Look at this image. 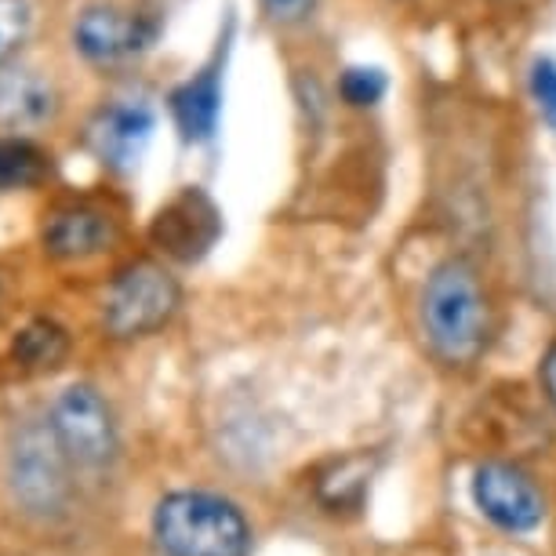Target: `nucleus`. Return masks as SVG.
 <instances>
[{
  "instance_id": "f257e3e1",
  "label": "nucleus",
  "mask_w": 556,
  "mask_h": 556,
  "mask_svg": "<svg viewBox=\"0 0 556 556\" xmlns=\"http://www.w3.org/2000/svg\"><path fill=\"white\" fill-rule=\"evenodd\" d=\"M422 331L444 364L466 367L488 345L491 309L477 269L466 258H447L422 288Z\"/></svg>"
},
{
  "instance_id": "f03ea898",
  "label": "nucleus",
  "mask_w": 556,
  "mask_h": 556,
  "mask_svg": "<svg viewBox=\"0 0 556 556\" xmlns=\"http://www.w3.org/2000/svg\"><path fill=\"white\" fill-rule=\"evenodd\" d=\"M153 542L164 556H248L251 523L223 495L175 491L153 509Z\"/></svg>"
},
{
  "instance_id": "7ed1b4c3",
  "label": "nucleus",
  "mask_w": 556,
  "mask_h": 556,
  "mask_svg": "<svg viewBox=\"0 0 556 556\" xmlns=\"http://www.w3.org/2000/svg\"><path fill=\"white\" fill-rule=\"evenodd\" d=\"M51 433L66 451L70 466L106 469L117 455V426L113 412L91 386H70L51 404Z\"/></svg>"
},
{
  "instance_id": "20e7f679",
  "label": "nucleus",
  "mask_w": 556,
  "mask_h": 556,
  "mask_svg": "<svg viewBox=\"0 0 556 556\" xmlns=\"http://www.w3.org/2000/svg\"><path fill=\"white\" fill-rule=\"evenodd\" d=\"M178 306V285L175 277L153 262H135L121 273L106 291V331L117 339H135V334H150L172 317Z\"/></svg>"
},
{
  "instance_id": "39448f33",
  "label": "nucleus",
  "mask_w": 556,
  "mask_h": 556,
  "mask_svg": "<svg viewBox=\"0 0 556 556\" xmlns=\"http://www.w3.org/2000/svg\"><path fill=\"white\" fill-rule=\"evenodd\" d=\"M473 502L506 534H531L545 520V495L531 473L513 462L491 458L473 473Z\"/></svg>"
},
{
  "instance_id": "423d86ee",
  "label": "nucleus",
  "mask_w": 556,
  "mask_h": 556,
  "mask_svg": "<svg viewBox=\"0 0 556 556\" xmlns=\"http://www.w3.org/2000/svg\"><path fill=\"white\" fill-rule=\"evenodd\" d=\"M66 451L59 447L55 433L48 429H26L8 462L15 502H23L29 513H55L66 502Z\"/></svg>"
},
{
  "instance_id": "0eeeda50",
  "label": "nucleus",
  "mask_w": 556,
  "mask_h": 556,
  "mask_svg": "<svg viewBox=\"0 0 556 556\" xmlns=\"http://www.w3.org/2000/svg\"><path fill=\"white\" fill-rule=\"evenodd\" d=\"M77 48L96 62H121L153 40V23L124 8H91L77 23Z\"/></svg>"
},
{
  "instance_id": "6e6552de",
  "label": "nucleus",
  "mask_w": 556,
  "mask_h": 556,
  "mask_svg": "<svg viewBox=\"0 0 556 556\" xmlns=\"http://www.w3.org/2000/svg\"><path fill=\"white\" fill-rule=\"evenodd\" d=\"M215 237H218V215L212 201L197 190L172 201L153 223V240L172 258H182V262L201 258L204 251L215 244Z\"/></svg>"
},
{
  "instance_id": "1a4fd4ad",
  "label": "nucleus",
  "mask_w": 556,
  "mask_h": 556,
  "mask_svg": "<svg viewBox=\"0 0 556 556\" xmlns=\"http://www.w3.org/2000/svg\"><path fill=\"white\" fill-rule=\"evenodd\" d=\"M153 135V113L142 102H117L102 110L88 128V142L110 167H131Z\"/></svg>"
},
{
  "instance_id": "9d476101",
  "label": "nucleus",
  "mask_w": 556,
  "mask_h": 556,
  "mask_svg": "<svg viewBox=\"0 0 556 556\" xmlns=\"http://www.w3.org/2000/svg\"><path fill=\"white\" fill-rule=\"evenodd\" d=\"M110 240H113L110 215L96 212V207H62L45 226V244L59 258H88L106 248Z\"/></svg>"
},
{
  "instance_id": "9b49d317",
  "label": "nucleus",
  "mask_w": 556,
  "mask_h": 556,
  "mask_svg": "<svg viewBox=\"0 0 556 556\" xmlns=\"http://www.w3.org/2000/svg\"><path fill=\"white\" fill-rule=\"evenodd\" d=\"M55 113V88L34 70L0 73V124L4 128H37Z\"/></svg>"
},
{
  "instance_id": "f8f14e48",
  "label": "nucleus",
  "mask_w": 556,
  "mask_h": 556,
  "mask_svg": "<svg viewBox=\"0 0 556 556\" xmlns=\"http://www.w3.org/2000/svg\"><path fill=\"white\" fill-rule=\"evenodd\" d=\"M175 117L178 128L186 131V139H207L215 131L218 121V77L212 70H204L201 77L186 84L175 96Z\"/></svg>"
},
{
  "instance_id": "ddd939ff",
  "label": "nucleus",
  "mask_w": 556,
  "mask_h": 556,
  "mask_svg": "<svg viewBox=\"0 0 556 556\" xmlns=\"http://www.w3.org/2000/svg\"><path fill=\"white\" fill-rule=\"evenodd\" d=\"M66 331L51 320H34L26 331L15 334V361L29 367V371H45V367H55L62 356H66Z\"/></svg>"
},
{
  "instance_id": "4468645a",
  "label": "nucleus",
  "mask_w": 556,
  "mask_h": 556,
  "mask_svg": "<svg viewBox=\"0 0 556 556\" xmlns=\"http://www.w3.org/2000/svg\"><path fill=\"white\" fill-rule=\"evenodd\" d=\"M45 175V156H40L29 142L8 139L0 142V190H15V186H29Z\"/></svg>"
},
{
  "instance_id": "2eb2a0df",
  "label": "nucleus",
  "mask_w": 556,
  "mask_h": 556,
  "mask_svg": "<svg viewBox=\"0 0 556 556\" xmlns=\"http://www.w3.org/2000/svg\"><path fill=\"white\" fill-rule=\"evenodd\" d=\"M29 26L26 0H0V62L12 59V51L23 45Z\"/></svg>"
},
{
  "instance_id": "dca6fc26",
  "label": "nucleus",
  "mask_w": 556,
  "mask_h": 556,
  "mask_svg": "<svg viewBox=\"0 0 556 556\" xmlns=\"http://www.w3.org/2000/svg\"><path fill=\"white\" fill-rule=\"evenodd\" d=\"M382 77L375 70H350L345 73V80H342V91H345V99L356 102V106H367V102H375L382 96Z\"/></svg>"
},
{
  "instance_id": "f3484780",
  "label": "nucleus",
  "mask_w": 556,
  "mask_h": 556,
  "mask_svg": "<svg viewBox=\"0 0 556 556\" xmlns=\"http://www.w3.org/2000/svg\"><path fill=\"white\" fill-rule=\"evenodd\" d=\"M534 99H539V110L545 113V121L556 128V66L553 62H542L534 70Z\"/></svg>"
},
{
  "instance_id": "a211bd4d",
  "label": "nucleus",
  "mask_w": 556,
  "mask_h": 556,
  "mask_svg": "<svg viewBox=\"0 0 556 556\" xmlns=\"http://www.w3.org/2000/svg\"><path fill=\"white\" fill-rule=\"evenodd\" d=\"M266 8H269V15H277V18H302V15H309V8H313V0H266Z\"/></svg>"
},
{
  "instance_id": "6ab92c4d",
  "label": "nucleus",
  "mask_w": 556,
  "mask_h": 556,
  "mask_svg": "<svg viewBox=\"0 0 556 556\" xmlns=\"http://www.w3.org/2000/svg\"><path fill=\"white\" fill-rule=\"evenodd\" d=\"M542 386H545V396H549V404L556 407V345L549 353H545L542 361Z\"/></svg>"
}]
</instances>
